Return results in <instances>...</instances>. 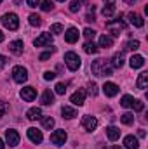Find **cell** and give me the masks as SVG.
Listing matches in <instances>:
<instances>
[{
    "mask_svg": "<svg viewBox=\"0 0 148 149\" xmlns=\"http://www.w3.org/2000/svg\"><path fill=\"white\" fill-rule=\"evenodd\" d=\"M129 19H131V24H134L136 28H141L145 24V19L140 14H136V12H129Z\"/></svg>",
    "mask_w": 148,
    "mask_h": 149,
    "instance_id": "obj_18",
    "label": "cell"
},
{
    "mask_svg": "<svg viewBox=\"0 0 148 149\" xmlns=\"http://www.w3.org/2000/svg\"><path fill=\"white\" fill-rule=\"evenodd\" d=\"M145 64V57L143 56H132L131 59H129V66L132 68V70H138V68H141Z\"/></svg>",
    "mask_w": 148,
    "mask_h": 149,
    "instance_id": "obj_17",
    "label": "cell"
},
{
    "mask_svg": "<svg viewBox=\"0 0 148 149\" xmlns=\"http://www.w3.org/2000/svg\"><path fill=\"white\" fill-rule=\"evenodd\" d=\"M56 78V73H52V71H45L44 73V80H54Z\"/></svg>",
    "mask_w": 148,
    "mask_h": 149,
    "instance_id": "obj_40",
    "label": "cell"
},
{
    "mask_svg": "<svg viewBox=\"0 0 148 149\" xmlns=\"http://www.w3.org/2000/svg\"><path fill=\"white\" fill-rule=\"evenodd\" d=\"M26 118H28L30 121H35L38 118H42V109H40V108H32V109H28Z\"/></svg>",
    "mask_w": 148,
    "mask_h": 149,
    "instance_id": "obj_20",
    "label": "cell"
},
{
    "mask_svg": "<svg viewBox=\"0 0 148 149\" xmlns=\"http://www.w3.org/2000/svg\"><path fill=\"white\" fill-rule=\"evenodd\" d=\"M42 127H44L45 130H51V128L54 127V118H51V116L42 118Z\"/></svg>",
    "mask_w": 148,
    "mask_h": 149,
    "instance_id": "obj_30",
    "label": "cell"
},
{
    "mask_svg": "<svg viewBox=\"0 0 148 149\" xmlns=\"http://www.w3.org/2000/svg\"><path fill=\"white\" fill-rule=\"evenodd\" d=\"M136 85H138V88H141V90H145V88L148 87V73H147V71H143V73L138 76Z\"/></svg>",
    "mask_w": 148,
    "mask_h": 149,
    "instance_id": "obj_21",
    "label": "cell"
},
{
    "mask_svg": "<svg viewBox=\"0 0 148 149\" xmlns=\"http://www.w3.org/2000/svg\"><path fill=\"white\" fill-rule=\"evenodd\" d=\"M134 102H136V99L131 97V95H124V97L120 99V106H124V108H132Z\"/></svg>",
    "mask_w": 148,
    "mask_h": 149,
    "instance_id": "obj_25",
    "label": "cell"
},
{
    "mask_svg": "<svg viewBox=\"0 0 148 149\" xmlns=\"http://www.w3.org/2000/svg\"><path fill=\"white\" fill-rule=\"evenodd\" d=\"M78 30L77 28H68L66 30V33H65V40L68 42V43H75L77 40H78Z\"/></svg>",
    "mask_w": 148,
    "mask_h": 149,
    "instance_id": "obj_16",
    "label": "cell"
},
{
    "mask_svg": "<svg viewBox=\"0 0 148 149\" xmlns=\"http://www.w3.org/2000/svg\"><path fill=\"white\" fill-rule=\"evenodd\" d=\"M80 5H82V2H80V0H73V2L70 3V10H72V12H78Z\"/></svg>",
    "mask_w": 148,
    "mask_h": 149,
    "instance_id": "obj_37",
    "label": "cell"
},
{
    "mask_svg": "<svg viewBox=\"0 0 148 149\" xmlns=\"http://www.w3.org/2000/svg\"><path fill=\"white\" fill-rule=\"evenodd\" d=\"M51 31H52L54 35H59V33L63 31V26H61L59 23H56V24H52V26H51Z\"/></svg>",
    "mask_w": 148,
    "mask_h": 149,
    "instance_id": "obj_38",
    "label": "cell"
},
{
    "mask_svg": "<svg viewBox=\"0 0 148 149\" xmlns=\"http://www.w3.org/2000/svg\"><path fill=\"white\" fill-rule=\"evenodd\" d=\"M40 102H42L44 106H51V104L54 102V94H52L51 90H45V92L42 94V97H40Z\"/></svg>",
    "mask_w": 148,
    "mask_h": 149,
    "instance_id": "obj_19",
    "label": "cell"
},
{
    "mask_svg": "<svg viewBox=\"0 0 148 149\" xmlns=\"http://www.w3.org/2000/svg\"><path fill=\"white\" fill-rule=\"evenodd\" d=\"M106 30L110 31L113 37H118L120 31L125 30V23L122 21V16H118V17L113 19V21H108V23H106Z\"/></svg>",
    "mask_w": 148,
    "mask_h": 149,
    "instance_id": "obj_3",
    "label": "cell"
},
{
    "mask_svg": "<svg viewBox=\"0 0 148 149\" xmlns=\"http://www.w3.org/2000/svg\"><path fill=\"white\" fill-rule=\"evenodd\" d=\"M0 42H4V33L0 31Z\"/></svg>",
    "mask_w": 148,
    "mask_h": 149,
    "instance_id": "obj_48",
    "label": "cell"
},
{
    "mask_svg": "<svg viewBox=\"0 0 148 149\" xmlns=\"http://www.w3.org/2000/svg\"><path fill=\"white\" fill-rule=\"evenodd\" d=\"M35 47H47V45H51L52 43V35L51 33H42L40 37L35 38Z\"/></svg>",
    "mask_w": 148,
    "mask_h": 149,
    "instance_id": "obj_10",
    "label": "cell"
},
{
    "mask_svg": "<svg viewBox=\"0 0 148 149\" xmlns=\"http://www.w3.org/2000/svg\"><path fill=\"white\" fill-rule=\"evenodd\" d=\"M40 9H42L44 12H49V10L52 9V2H51V0H42V2H40Z\"/></svg>",
    "mask_w": 148,
    "mask_h": 149,
    "instance_id": "obj_32",
    "label": "cell"
},
{
    "mask_svg": "<svg viewBox=\"0 0 148 149\" xmlns=\"http://www.w3.org/2000/svg\"><path fill=\"white\" fill-rule=\"evenodd\" d=\"M122 66H124V56H122V52H118L111 59V68H122Z\"/></svg>",
    "mask_w": 148,
    "mask_h": 149,
    "instance_id": "obj_23",
    "label": "cell"
},
{
    "mask_svg": "<svg viewBox=\"0 0 148 149\" xmlns=\"http://www.w3.org/2000/svg\"><path fill=\"white\" fill-rule=\"evenodd\" d=\"M21 97H23V101L32 102V101H35V97H37V90H35L33 87H25V88H21Z\"/></svg>",
    "mask_w": 148,
    "mask_h": 149,
    "instance_id": "obj_8",
    "label": "cell"
},
{
    "mask_svg": "<svg viewBox=\"0 0 148 149\" xmlns=\"http://www.w3.org/2000/svg\"><path fill=\"white\" fill-rule=\"evenodd\" d=\"M28 139L33 142V144H40L42 142V139H44V135H42V132L37 130V128H28Z\"/></svg>",
    "mask_w": 148,
    "mask_h": 149,
    "instance_id": "obj_12",
    "label": "cell"
},
{
    "mask_svg": "<svg viewBox=\"0 0 148 149\" xmlns=\"http://www.w3.org/2000/svg\"><path fill=\"white\" fill-rule=\"evenodd\" d=\"M138 135H140V137H145V135H147V132L141 128V130H138Z\"/></svg>",
    "mask_w": 148,
    "mask_h": 149,
    "instance_id": "obj_45",
    "label": "cell"
},
{
    "mask_svg": "<svg viewBox=\"0 0 148 149\" xmlns=\"http://www.w3.org/2000/svg\"><path fill=\"white\" fill-rule=\"evenodd\" d=\"M103 92H105L106 97H115V95L118 94V85H115V83H111V81H106V83L103 85Z\"/></svg>",
    "mask_w": 148,
    "mask_h": 149,
    "instance_id": "obj_11",
    "label": "cell"
},
{
    "mask_svg": "<svg viewBox=\"0 0 148 149\" xmlns=\"http://www.w3.org/2000/svg\"><path fill=\"white\" fill-rule=\"evenodd\" d=\"M113 12H115V3H106V5L103 7V10H101V14H103L105 17L113 16Z\"/></svg>",
    "mask_w": 148,
    "mask_h": 149,
    "instance_id": "obj_27",
    "label": "cell"
},
{
    "mask_svg": "<svg viewBox=\"0 0 148 149\" xmlns=\"http://www.w3.org/2000/svg\"><path fill=\"white\" fill-rule=\"evenodd\" d=\"M54 88H56V94H59V95H63V94L66 92V85H65V83H56Z\"/></svg>",
    "mask_w": 148,
    "mask_h": 149,
    "instance_id": "obj_35",
    "label": "cell"
},
{
    "mask_svg": "<svg viewBox=\"0 0 148 149\" xmlns=\"http://www.w3.org/2000/svg\"><path fill=\"white\" fill-rule=\"evenodd\" d=\"M2 24H4L7 30L16 31V30L19 28V19H18V16H16L14 12H9V14H4V16H2Z\"/></svg>",
    "mask_w": 148,
    "mask_h": 149,
    "instance_id": "obj_2",
    "label": "cell"
},
{
    "mask_svg": "<svg viewBox=\"0 0 148 149\" xmlns=\"http://www.w3.org/2000/svg\"><path fill=\"white\" fill-rule=\"evenodd\" d=\"M136 0H125V3H134Z\"/></svg>",
    "mask_w": 148,
    "mask_h": 149,
    "instance_id": "obj_47",
    "label": "cell"
},
{
    "mask_svg": "<svg viewBox=\"0 0 148 149\" xmlns=\"http://www.w3.org/2000/svg\"><path fill=\"white\" fill-rule=\"evenodd\" d=\"M124 148L125 149H140V142L134 135H127L124 139Z\"/></svg>",
    "mask_w": 148,
    "mask_h": 149,
    "instance_id": "obj_15",
    "label": "cell"
},
{
    "mask_svg": "<svg viewBox=\"0 0 148 149\" xmlns=\"http://www.w3.org/2000/svg\"><path fill=\"white\" fill-rule=\"evenodd\" d=\"M26 3H28V7H37L40 0H26Z\"/></svg>",
    "mask_w": 148,
    "mask_h": 149,
    "instance_id": "obj_41",
    "label": "cell"
},
{
    "mask_svg": "<svg viewBox=\"0 0 148 149\" xmlns=\"http://www.w3.org/2000/svg\"><path fill=\"white\" fill-rule=\"evenodd\" d=\"M61 114H63V118H68V120H72V118H75V116H77V111H75L73 108H70V106H63Z\"/></svg>",
    "mask_w": 148,
    "mask_h": 149,
    "instance_id": "obj_24",
    "label": "cell"
},
{
    "mask_svg": "<svg viewBox=\"0 0 148 149\" xmlns=\"http://www.w3.org/2000/svg\"><path fill=\"white\" fill-rule=\"evenodd\" d=\"M12 78H14L16 83H25V81L28 80V71H26V68H23V66H14V68H12Z\"/></svg>",
    "mask_w": 148,
    "mask_h": 149,
    "instance_id": "obj_5",
    "label": "cell"
},
{
    "mask_svg": "<svg viewBox=\"0 0 148 149\" xmlns=\"http://www.w3.org/2000/svg\"><path fill=\"white\" fill-rule=\"evenodd\" d=\"M91 70H92V74H96V76H110L113 73V68H111V64L106 59H96V61H92Z\"/></svg>",
    "mask_w": 148,
    "mask_h": 149,
    "instance_id": "obj_1",
    "label": "cell"
},
{
    "mask_svg": "<svg viewBox=\"0 0 148 149\" xmlns=\"http://www.w3.org/2000/svg\"><path fill=\"white\" fill-rule=\"evenodd\" d=\"M140 49V42L138 40H131L127 45H125V50H138Z\"/></svg>",
    "mask_w": 148,
    "mask_h": 149,
    "instance_id": "obj_33",
    "label": "cell"
},
{
    "mask_svg": "<svg viewBox=\"0 0 148 149\" xmlns=\"http://www.w3.org/2000/svg\"><path fill=\"white\" fill-rule=\"evenodd\" d=\"M23 40H14V42H11L9 43V50L14 54V56H21L23 54Z\"/></svg>",
    "mask_w": 148,
    "mask_h": 149,
    "instance_id": "obj_13",
    "label": "cell"
},
{
    "mask_svg": "<svg viewBox=\"0 0 148 149\" xmlns=\"http://www.w3.org/2000/svg\"><path fill=\"white\" fill-rule=\"evenodd\" d=\"M87 88H89V94H91L92 97H96V95H98V85H96V83H89V85H87Z\"/></svg>",
    "mask_w": 148,
    "mask_h": 149,
    "instance_id": "obj_36",
    "label": "cell"
},
{
    "mask_svg": "<svg viewBox=\"0 0 148 149\" xmlns=\"http://www.w3.org/2000/svg\"><path fill=\"white\" fill-rule=\"evenodd\" d=\"M5 141H7V144H9L11 148H16V146L19 144V134H18L16 130L9 128V130H5Z\"/></svg>",
    "mask_w": 148,
    "mask_h": 149,
    "instance_id": "obj_7",
    "label": "cell"
},
{
    "mask_svg": "<svg viewBox=\"0 0 148 149\" xmlns=\"http://www.w3.org/2000/svg\"><path fill=\"white\" fill-rule=\"evenodd\" d=\"M82 127H84L87 132H92V130H96V127H98V120H96L94 116H84V118H82Z\"/></svg>",
    "mask_w": 148,
    "mask_h": 149,
    "instance_id": "obj_9",
    "label": "cell"
},
{
    "mask_svg": "<svg viewBox=\"0 0 148 149\" xmlns=\"http://www.w3.org/2000/svg\"><path fill=\"white\" fill-rule=\"evenodd\" d=\"M105 2H108V3H113V0H105Z\"/></svg>",
    "mask_w": 148,
    "mask_h": 149,
    "instance_id": "obj_50",
    "label": "cell"
},
{
    "mask_svg": "<svg viewBox=\"0 0 148 149\" xmlns=\"http://www.w3.org/2000/svg\"><path fill=\"white\" fill-rule=\"evenodd\" d=\"M84 37L87 38V42H91L92 38L96 37V31H94V30H91V28H85V30H84Z\"/></svg>",
    "mask_w": 148,
    "mask_h": 149,
    "instance_id": "obj_34",
    "label": "cell"
},
{
    "mask_svg": "<svg viewBox=\"0 0 148 149\" xmlns=\"http://www.w3.org/2000/svg\"><path fill=\"white\" fill-rule=\"evenodd\" d=\"M110 149H122V148H118V146H111Z\"/></svg>",
    "mask_w": 148,
    "mask_h": 149,
    "instance_id": "obj_49",
    "label": "cell"
},
{
    "mask_svg": "<svg viewBox=\"0 0 148 149\" xmlns=\"http://www.w3.org/2000/svg\"><path fill=\"white\" fill-rule=\"evenodd\" d=\"M85 21H87V23H92V21H94V12H87Z\"/></svg>",
    "mask_w": 148,
    "mask_h": 149,
    "instance_id": "obj_42",
    "label": "cell"
},
{
    "mask_svg": "<svg viewBox=\"0 0 148 149\" xmlns=\"http://www.w3.org/2000/svg\"><path fill=\"white\" fill-rule=\"evenodd\" d=\"M65 63H66V66H68L70 71H77L80 68V64H82L78 54H75V52H66L65 54Z\"/></svg>",
    "mask_w": 148,
    "mask_h": 149,
    "instance_id": "obj_4",
    "label": "cell"
},
{
    "mask_svg": "<svg viewBox=\"0 0 148 149\" xmlns=\"http://www.w3.org/2000/svg\"><path fill=\"white\" fill-rule=\"evenodd\" d=\"M7 64V57L5 56H0V68H4Z\"/></svg>",
    "mask_w": 148,
    "mask_h": 149,
    "instance_id": "obj_44",
    "label": "cell"
},
{
    "mask_svg": "<svg viewBox=\"0 0 148 149\" xmlns=\"http://www.w3.org/2000/svg\"><path fill=\"white\" fill-rule=\"evenodd\" d=\"M113 45V38L108 37V35H101L99 37V47H105V49H108Z\"/></svg>",
    "mask_w": 148,
    "mask_h": 149,
    "instance_id": "obj_26",
    "label": "cell"
},
{
    "mask_svg": "<svg viewBox=\"0 0 148 149\" xmlns=\"http://www.w3.org/2000/svg\"><path fill=\"white\" fill-rule=\"evenodd\" d=\"M106 135H108V139H110L111 142H115V141L120 137V130H118L117 127H108V128H106Z\"/></svg>",
    "mask_w": 148,
    "mask_h": 149,
    "instance_id": "obj_22",
    "label": "cell"
},
{
    "mask_svg": "<svg viewBox=\"0 0 148 149\" xmlns=\"http://www.w3.org/2000/svg\"><path fill=\"white\" fill-rule=\"evenodd\" d=\"M84 52H87V54H96V52H98V47L94 45V42H85V43H84Z\"/></svg>",
    "mask_w": 148,
    "mask_h": 149,
    "instance_id": "obj_28",
    "label": "cell"
},
{
    "mask_svg": "<svg viewBox=\"0 0 148 149\" xmlns=\"http://www.w3.org/2000/svg\"><path fill=\"white\" fill-rule=\"evenodd\" d=\"M28 21H30L32 26H40V24H42V19H40V16H37V14H32V16L28 17Z\"/></svg>",
    "mask_w": 148,
    "mask_h": 149,
    "instance_id": "obj_31",
    "label": "cell"
},
{
    "mask_svg": "<svg viewBox=\"0 0 148 149\" xmlns=\"http://www.w3.org/2000/svg\"><path fill=\"white\" fill-rule=\"evenodd\" d=\"M4 148H5V144H4V141L0 139V149H4Z\"/></svg>",
    "mask_w": 148,
    "mask_h": 149,
    "instance_id": "obj_46",
    "label": "cell"
},
{
    "mask_svg": "<svg viewBox=\"0 0 148 149\" xmlns=\"http://www.w3.org/2000/svg\"><path fill=\"white\" fill-rule=\"evenodd\" d=\"M49 57H51V52H44V54H40V57H38V59H40V61H47Z\"/></svg>",
    "mask_w": 148,
    "mask_h": 149,
    "instance_id": "obj_43",
    "label": "cell"
},
{
    "mask_svg": "<svg viewBox=\"0 0 148 149\" xmlns=\"http://www.w3.org/2000/svg\"><path fill=\"white\" fill-rule=\"evenodd\" d=\"M0 3H2V0H0Z\"/></svg>",
    "mask_w": 148,
    "mask_h": 149,
    "instance_id": "obj_52",
    "label": "cell"
},
{
    "mask_svg": "<svg viewBox=\"0 0 148 149\" xmlns=\"http://www.w3.org/2000/svg\"><path fill=\"white\" fill-rule=\"evenodd\" d=\"M120 121H122L124 125H131V123L134 121V114H132V113H124V114L120 116Z\"/></svg>",
    "mask_w": 148,
    "mask_h": 149,
    "instance_id": "obj_29",
    "label": "cell"
},
{
    "mask_svg": "<svg viewBox=\"0 0 148 149\" xmlns=\"http://www.w3.org/2000/svg\"><path fill=\"white\" fill-rule=\"evenodd\" d=\"M70 101L73 102L75 106H82L84 104V101H85V90H77L75 94H72V97H70Z\"/></svg>",
    "mask_w": 148,
    "mask_h": 149,
    "instance_id": "obj_14",
    "label": "cell"
},
{
    "mask_svg": "<svg viewBox=\"0 0 148 149\" xmlns=\"http://www.w3.org/2000/svg\"><path fill=\"white\" fill-rule=\"evenodd\" d=\"M51 142L54 146H63L66 142V132L65 130H56L51 134Z\"/></svg>",
    "mask_w": 148,
    "mask_h": 149,
    "instance_id": "obj_6",
    "label": "cell"
},
{
    "mask_svg": "<svg viewBox=\"0 0 148 149\" xmlns=\"http://www.w3.org/2000/svg\"><path fill=\"white\" fill-rule=\"evenodd\" d=\"M58 2H65V0H58Z\"/></svg>",
    "mask_w": 148,
    "mask_h": 149,
    "instance_id": "obj_51",
    "label": "cell"
},
{
    "mask_svg": "<svg viewBox=\"0 0 148 149\" xmlns=\"http://www.w3.org/2000/svg\"><path fill=\"white\" fill-rule=\"evenodd\" d=\"M5 111H7V104H5V102H4V101L0 99V118H2L4 114H5Z\"/></svg>",
    "mask_w": 148,
    "mask_h": 149,
    "instance_id": "obj_39",
    "label": "cell"
}]
</instances>
